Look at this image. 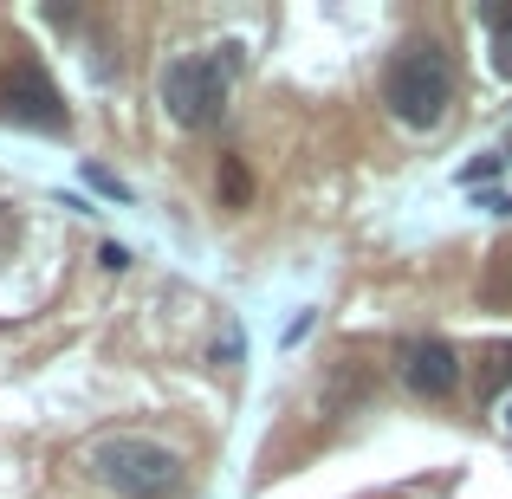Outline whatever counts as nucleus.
<instances>
[{
    "mask_svg": "<svg viewBox=\"0 0 512 499\" xmlns=\"http://www.w3.org/2000/svg\"><path fill=\"white\" fill-rule=\"evenodd\" d=\"M91 480L124 499H169L175 487H182V454L163 448V441H143V435H104L91 441L85 454Z\"/></svg>",
    "mask_w": 512,
    "mask_h": 499,
    "instance_id": "1",
    "label": "nucleus"
},
{
    "mask_svg": "<svg viewBox=\"0 0 512 499\" xmlns=\"http://www.w3.org/2000/svg\"><path fill=\"white\" fill-rule=\"evenodd\" d=\"M0 117H13V124H26V130H65L72 124L59 85H52V72L39 59H13L7 72H0Z\"/></svg>",
    "mask_w": 512,
    "mask_h": 499,
    "instance_id": "4",
    "label": "nucleus"
},
{
    "mask_svg": "<svg viewBox=\"0 0 512 499\" xmlns=\"http://www.w3.org/2000/svg\"><path fill=\"white\" fill-rule=\"evenodd\" d=\"M221 188H227V201L247 195V175H240V163H227V169H221Z\"/></svg>",
    "mask_w": 512,
    "mask_h": 499,
    "instance_id": "7",
    "label": "nucleus"
},
{
    "mask_svg": "<svg viewBox=\"0 0 512 499\" xmlns=\"http://www.w3.org/2000/svg\"><path fill=\"white\" fill-rule=\"evenodd\" d=\"M240 72V46H214V52H188V59L163 65V104L182 130H208L221 124L227 91Z\"/></svg>",
    "mask_w": 512,
    "mask_h": 499,
    "instance_id": "3",
    "label": "nucleus"
},
{
    "mask_svg": "<svg viewBox=\"0 0 512 499\" xmlns=\"http://www.w3.org/2000/svg\"><path fill=\"white\" fill-rule=\"evenodd\" d=\"M402 383H409L415 396H454V383H461V357H454L448 337H415V344L402 350Z\"/></svg>",
    "mask_w": 512,
    "mask_h": 499,
    "instance_id": "5",
    "label": "nucleus"
},
{
    "mask_svg": "<svg viewBox=\"0 0 512 499\" xmlns=\"http://www.w3.org/2000/svg\"><path fill=\"white\" fill-rule=\"evenodd\" d=\"M500 422H506V428H512V396H506V402H500Z\"/></svg>",
    "mask_w": 512,
    "mask_h": 499,
    "instance_id": "8",
    "label": "nucleus"
},
{
    "mask_svg": "<svg viewBox=\"0 0 512 499\" xmlns=\"http://www.w3.org/2000/svg\"><path fill=\"white\" fill-rule=\"evenodd\" d=\"M383 98H389V111L415 130L441 124V111H448V98H454V59L435 39L396 46V59H389V72H383Z\"/></svg>",
    "mask_w": 512,
    "mask_h": 499,
    "instance_id": "2",
    "label": "nucleus"
},
{
    "mask_svg": "<svg viewBox=\"0 0 512 499\" xmlns=\"http://www.w3.org/2000/svg\"><path fill=\"white\" fill-rule=\"evenodd\" d=\"M480 20H487V33H493V72L512 78V0L506 7H480Z\"/></svg>",
    "mask_w": 512,
    "mask_h": 499,
    "instance_id": "6",
    "label": "nucleus"
}]
</instances>
